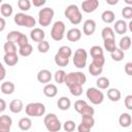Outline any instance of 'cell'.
I'll use <instances>...</instances> for the list:
<instances>
[{"label":"cell","mask_w":132,"mask_h":132,"mask_svg":"<svg viewBox=\"0 0 132 132\" xmlns=\"http://www.w3.org/2000/svg\"><path fill=\"white\" fill-rule=\"evenodd\" d=\"M64 14L72 25H78L82 20L81 12H80L79 8L77 7V5H75V4L68 5L64 11Z\"/></svg>","instance_id":"6da1fadb"},{"label":"cell","mask_w":132,"mask_h":132,"mask_svg":"<svg viewBox=\"0 0 132 132\" xmlns=\"http://www.w3.org/2000/svg\"><path fill=\"white\" fill-rule=\"evenodd\" d=\"M86 81H87V76L85 75V73H82L80 71L66 73L65 79H64V84H66L67 87H69L71 85H80V86H84L86 84Z\"/></svg>","instance_id":"7a4b0ae2"},{"label":"cell","mask_w":132,"mask_h":132,"mask_svg":"<svg viewBox=\"0 0 132 132\" xmlns=\"http://www.w3.org/2000/svg\"><path fill=\"white\" fill-rule=\"evenodd\" d=\"M44 126L50 132H59L62 128V124L55 113H48L43 119Z\"/></svg>","instance_id":"3957f363"},{"label":"cell","mask_w":132,"mask_h":132,"mask_svg":"<svg viewBox=\"0 0 132 132\" xmlns=\"http://www.w3.org/2000/svg\"><path fill=\"white\" fill-rule=\"evenodd\" d=\"M26 114L29 117H41L45 113V105L41 102H31L25 107Z\"/></svg>","instance_id":"277c9868"},{"label":"cell","mask_w":132,"mask_h":132,"mask_svg":"<svg viewBox=\"0 0 132 132\" xmlns=\"http://www.w3.org/2000/svg\"><path fill=\"white\" fill-rule=\"evenodd\" d=\"M13 21L16 25L19 26H23L26 28H34V26L36 25V20L29 14H26L24 12H19L14 15Z\"/></svg>","instance_id":"5b68a950"},{"label":"cell","mask_w":132,"mask_h":132,"mask_svg":"<svg viewBox=\"0 0 132 132\" xmlns=\"http://www.w3.org/2000/svg\"><path fill=\"white\" fill-rule=\"evenodd\" d=\"M54 14H55V11H54L53 8H51V7L41 8L38 12V23H39V25H41L42 27H47L52 23Z\"/></svg>","instance_id":"8992f818"},{"label":"cell","mask_w":132,"mask_h":132,"mask_svg":"<svg viewBox=\"0 0 132 132\" xmlns=\"http://www.w3.org/2000/svg\"><path fill=\"white\" fill-rule=\"evenodd\" d=\"M87 60H88V53L84 48H77L74 52L73 56V64L76 68L82 69L87 65Z\"/></svg>","instance_id":"52a82bcc"},{"label":"cell","mask_w":132,"mask_h":132,"mask_svg":"<svg viewBox=\"0 0 132 132\" xmlns=\"http://www.w3.org/2000/svg\"><path fill=\"white\" fill-rule=\"evenodd\" d=\"M86 96L91 101V103H93L95 105L101 104L103 102V100H104V94L99 89L94 88V87H91V88H89L87 90Z\"/></svg>","instance_id":"ba28073f"},{"label":"cell","mask_w":132,"mask_h":132,"mask_svg":"<svg viewBox=\"0 0 132 132\" xmlns=\"http://www.w3.org/2000/svg\"><path fill=\"white\" fill-rule=\"evenodd\" d=\"M65 35V24L62 21H57L54 23L52 29H51V37L56 40L60 41L64 38Z\"/></svg>","instance_id":"9c48e42d"},{"label":"cell","mask_w":132,"mask_h":132,"mask_svg":"<svg viewBox=\"0 0 132 132\" xmlns=\"http://www.w3.org/2000/svg\"><path fill=\"white\" fill-rule=\"evenodd\" d=\"M99 6V1L98 0H86L81 2V9L82 11L90 13L95 11Z\"/></svg>","instance_id":"30bf717a"},{"label":"cell","mask_w":132,"mask_h":132,"mask_svg":"<svg viewBox=\"0 0 132 132\" xmlns=\"http://www.w3.org/2000/svg\"><path fill=\"white\" fill-rule=\"evenodd\" d=\"M12 125V120L9 116L3 114L0 116V132H10Z\"/></svg>","instance_id":"8fae6325"},{"label":"cell","mask_w":132,"mask_h":132,"mask_svg":"<svg viewBox=\"0 0 132 132\" xmlns=\"http://www.w3.org/2000/svg\"><path fill=\"white\" fill-rule=\"evenodd\" d=\"M96 30V23L94 20H87L85 23H84V26H82V33L86 35V36H91L94 34Z\"/></svg>","instance_id":"7c38bea8"},{"label":"cell","mask_w":132,"mask_h":132,"mask_svg":"<svg viewBox=\"0 0 132 132\" xmlns=\"http://www.w3.org/2000/svg\"><path fill=\"white\" fill-rule=\"evenodd\" d=\"M66 37L69 41L71 42H76L80 39L81 37V31L78 28H71L67 31L66 33Z\"/></svg>","instance_id":"4fadbf2b"},{"label":"cell","mask_w":132,"mask_h":132,"mask_svg":"<svg viewBox=\"0 0 132 132\" xmlns=\"http://www.w3.org/2000/svg\"><path fill=\"white\" fill-rule=\"evenodd\" d=\"M52 79V73L47 69H42L37 73V80L41 84H50Z\"/></svg>","instance_id":"5bb4252c"},{"label":"cell","mask_w":132,"mask_h":132,"mask_svg":"<svg viewBox=\"0 0 132 132\" xmlns=\"http://www.w3.org/2000/svg\"><path fill=\"white\" fill-rule=\"evenodd\" d=\"M30 37L32 38L33 41L36 42H40L42 40H44L45 37V33L42 29L40 28H33V30L30 32Z\"/></svg>","instance_id":"9a60e30c"},{"label":"cell","mask_w":132,"mask_h":132,"mask_svg":"<svg viewBox=\"0 0 132 132\" xmlns=\"http://www.w3.org/2000/svg\"><path fill=\"white\" fill-rule=\"evenodd\" d=\"M8 106H9V110L12 113H20L24 108L23 101L20 99H13L12 101H10Z\"/></svg>","instance_id":"2e32d148"},{"label":"cell","mask_w":132,"mask_h":132,"mask_svg":"<svg viewBox=\"0 0 132 132\" xmlns=\"http://www.w3.org/2000/svg\"><path fill=\"white\" fill-rule=\"evenodd\" d=\"M127 26L128 25L126 24V22L124 20H119L113 25V31L120 35H123L127 32Z\"/></svg>","instance_id":"e0dca14e"},{"label":"cell","mask_w":132,"mask_h":132,"mask_svg":"<svg viewBox=\"0 0 132 132\" xmlns=\"http://www.w3.org/2000/svg\"><path fill=\"white\" fill-rule=\"evenodd\" d=\"M0 90L5 95H11L15 90V86L12 81H4L1 84Z\"/></svg>","instance_id":"ac0fdd59"},{"label":"cell","mask_w":132,"mask_h":132,"mask_svg":"<svg viewBox=\"0 0 132 132\" xmlns=\"http://www.w3.org/2000/svg\"><path fill=\"white\" fill-rule=\"evenodd\" d=\"M57 93H58V89H57L56 85H54V84H46L43 88V94L48 98L55 97L57 95Z\"/></svg>","instance_id":"d6986e66"},{"label":"cell","mask_w":132,"mask_h":132,"mask_svg":"<svg viewBox=\"0 0 132 132\" xmlns=\"http://www.w3.org/2000/svg\"><path fill=\"white\" fill-rule=\"evenodd\" d=\"M57 105H58V108L61 109V110H68L71 106V101L68 97L66 96H62L58 99V102H57Z\"/></svg>","instance_id":"ffe728a7"},{"label":"cell","mask_w":132,"mask_h":132,"mask_svg":"<svg viewBox=\"0 0 132 132\" xmlns=\"http://www.w3.org/2000/svg\"><path fill=\"white\" fill-rule=\"evenodd\" d=\"M131 123H132V118L131 116L128 113V112H123L120 118H119V124L121 127H124V128H128L131 126Z\"/></svg>","instance_id":"44dd1931"},{"label":"cell","mask_w":132,"mask_h":132,"mask_svg":"<svg viewBox=\"0 0 132 132\" xmlns=\"http://www.w3.org/2000/svg\"><path fill=\"white\" fill-rule=\"evenodd\" d=\"M3 60L7 66H14L19 62V56L16 54H4Z\"/></svg>","instance_id":"7402d4cb"},{"label":"cell","mask_w":132,"mask_h":132,"mask_svg":"<svg viewBox=\"0 0 132 132\" xmlns=\"http://www.w3.org/2000/svg\"><path fill=\"white\" fill-rule=\"evenodd\" d=\"M54 59H55V63L60 67H66L68 65V63H69V58L64 56V55H62V54H60V53H57L55 55Z\"/></svg>","instance_id":"603a6c76"},{"label":"cell","mask_w":132,"mask_h":132,"mask_svg":"<svg viewBox=\"0 0 132 132\" xmlns=\"http://www.w3.org/2000/svg\"><path fill=\"white\" fill-rule=\"evenodd\" d=\"M101 19H102V21H103L104 23H106V24H111V23L114 22L116 14H114V12H113L112 10L107 9V10H104V11L102 12Z\"/></svg>","instance_id":"cb8c5ba5"},{"label":"cell","mask_w":132,"mask_h":132,"mask_svg":"<svg viewBox=\"0 0 132 132\" xmlns=\"http://www.w3.org/2000/svg\"><path fill=\"white\" fill-rule=\"evenodd\" d=\"M18 125H19V128H20L22 131H28V130L31 129V127H32V121H31L30 118L25 117V118H22V119L19 121Z\"/></svg>","instance_id":"d4e9b609"},{"label":"cell","mask_w":132,"mask_h":132,"mask_svg":"<svg viewBox=\"0 0 132 132\" xmlns=\"http://www.w3.org/2000/svg\"><path fill=\"white\" fill-rule=\"evenodd\" d=\"M121 92H120V90H118V89H114V88H111V89H109L108 91H107V97H108V99L110 100V101H112V102H118L120 99H121Z\"/></svg>","instance_id":"484cf974"},{"label":"cell","mask_w":132,"mask_h":132,"mask_svg":"<svg viewBox=\"0 0 132 132\" xmlns=\"http://www.w3.org/2000/svg\"><path fill=\"white\" fill-rule=\"evenodd\" d=\"M101 36L103 38V40H108V39H114L116 35H114V31L112 28L110 27H104L101 31Z\"/></svg>","instance_id":"4316f807"},{"label":"cell","mask_w":132,"mask_h":132,"mask_svg":"<svg viewBox=\"0 0 132 132\" xmlns=\"http://www.w3.org/2000/svg\"><path fill=\"white\" fill-rule=\"evenodd\" d=\"M0 12H1V14L3 16L8 18V16H10L12 14L13 8L9 3H2L1 6H0Z\"/></svg>","instance_id":"83f0119b"},{"label":"cell","mask_w":132,"mask_h":132,"mask_svg":"<svg viewBox=\"0 0 132 132\" xmlns=\"http://www.w3.org/2000/svg\"><path fill=\"white\" fill-rule=\"evenodd\" d=\"M119 48L121 51H127L131 47V38L130 36H124L120 39V42H119Z\"/></svg>","instance_id":"f1b7e54d"},{"label":"cell","mask_w":132,"mask_h":132,"mask_svg":"<svg viewBox=\"0 0 132 132\" xmlns=\"http://www.w3.org/2000/svg\"><path fill=\"white\" fill-rule=\"evenodd\" d=\"M22 32H20V31H15V30H13V31H10L8 34H7V36H6V39H7V41H10V42H12V43H18V41H19V39H20V37L22 36Z\"/></svg>","instance_id":"f546056e"},{"label":"cell","mask_w":132,"mask_h":132,"mask_svg":"<svg viewBox=\"0 0 132 132\" xmlns=\"http://www.w3.org/2000/svg\"><path fill=\"white\" fill-rule=\"evenodd\" d=\"M109 79L105 76H100L97 80H96V85H97V89L100 90H106L109 87Z\"/></svg>","instance_id":"4dcf8cb0"},{"label":"cell","mask_w":132,"mask_h":132,"mask_svg":"<svg viewBox=\"0 0 132 132\" xmlns=\"http://www.w3.org/2000/svg\"><path fill=\"white\" fill-rule=\"evenodd\" d=\"M32 52H33V46L30 43H28L22 47H19V54L22 57H28L32 54Z\"/></svg>","instance_id":"1f68e13d"},{"label":"cell","mask_w":132,"mask_h":132,"mask_svg":"<svg viewBox=\"0 0 132 132\" xmlns=\"http://www.w3.org/2000/svg\"><path fill=\"white\" fill-rule=\"evenodd\" d=\"M110 57H111V59H112L113 61L120 62V61H122V60L124 59L125 54H124L123 51H121L119 47H117L112 53H110Z\"/></svg>","instance_id":"d6a6232c"},{"label":"cell","mask_w":132,"mask_h":132,"mask_svg":"<svg viewBox=\"0 0 132 132\" xmlns=\"http://www.w3.org/2000/svg\"><path fill=\"white\" fill-rule=\"evenodd\" d=\"M68 88H69L70 94L75 97H78L82 94V86H80V85H71Z\"/></svg>","instance_id":"836d02e7"},{"label":"cell","mask_w":132,"mask_h":132,"mask_svg":"<svg viewBox=\"0 0 132 132\" xmlns=\"http://www.w3.org/2000/svg\"><path fill=\"white\" fill-rule=\"evenodd\" d=\"M5 54H16V45L10 41H6L3 45Z\"/></svg>","instance_id":"e575fe53"},{"label":"cell","mask_w":132,"mask_h":132,"mask_svg":"<svg viewBox=\"0 0 132 132\" xmlns=\"http://www.w3.org/2000/svg\"><path fill=\"white\" fill-rule=\"evenodd\" d=\"M102 70H103V67L98 66V65H96V64H94V63H91V64L89 65V72H90L93 76H97V75L101 74V73H102Z\"/></svg>","instance_id":"d590c367"},{"label":"cell","mask_w":132,"mask_h":132,"mask_svg":"<svg viewBox=\"0 0 132 132\" xmlns=\"http://www.w3.org/2000/svg\"><path fill=\"white\" fill-rule=\"evenodd\" d=\"M90 55L92 58H96V57H100L103 56V50L101 46L99 45H93L90 48Z\"/></svg>","instance_id":"8d00e7d4"},{"label":"cell","mask_w":132,"mask_h":132,"mask_svg":"<svg viewBox=\"0 0 132 132\" xmlns=\"http://www.w3.org/2000/svg\"><path fill=\"white\" fill-rule=\"evenodd\" d=\"M65 75H66V72L62 69L60 70H57L55 75H54V78H55V81L58 82V84H63L64 82V79H65Z\"/></svg>","instance_id":"74e56055"},{"label":"cell","mask_w":132,"mask_h":132,"mask_svg":"<svg viewBox=\"0 0 132 132\" xmlns=\"http://www.w3.org/2000/svg\"><path fill=\"white\" fill-rule=\"evenodd\" d=\"M104 48H105L107 52L112 53V52L117 48V45H116V41H114V39L104 40Z\"/></svg>","instance_id":"f35d334b"},{"label":"cell","mask_w":132,"mask_h":132,"mask_svg":"<svg viewBox=\"0 0 132 132\" xmlns=\"http://www.w3.org/2000/svg\"><path fill=\"white\" fill-rule=\"evenodd\" d=\"M37 48H38V52H39V53H42V54L47 53L48 50H50V43H48V41H46V40H42V41L38 42Z\"/></svg>","instance_id":"ab89813d"},{"label":"cell","mask_w":132,"mask_h":132,"mask_svg":"<svg viewBox=\"0 0 132 132\" xmlns=\"http://www.w3.org/2000/svg\"><path fill=\"white\" fill-rule=\"evenodd\" d=\"M18 6L21 10L28 11L31 7V1H29V0H19L18 1Z\"/></svg>","instance_id":"60d3db41"},{"label":"cell","mask_w":132,"mask_h":132,"mask_svg":"<svg viewBox=\"0 0 132 132\" xmlns=\"http://www.w3.org/2000/svg\"><path fill=\"white\" fill-rule=\"evenodd\" d=\"M80 123H82V124L89 126L90 128H92V127L95 125V120H94L93 116H82Z\"/></svg>","instance_id":"b9f144b4"},{"label":"cell","mask_w":132,"mask_h":132,"mask_svg":"<svg viewBox=\"0 0 132 132\" xmlns=\"http://www.w3.org/2000/svg\"><path fill=\"white\" fill-rule=\"evenodd\" d=\"M75 128H76V125H75V123H74L73 121H71V120H68V121H66V122L63 124V129H64L66 132H72V131L75 130Z\"/></svg>","instance_id":"7bdbcfd3"},{"label":"cell","mask_w":132,"mask_h":132,"mask_svg":"<svg viewBox=\"0 0 132 132\" xmlns=\"http://www.w3.org/2000/svg\"><path fill=\"white\" fill-rule=\"evenodd\" d=\"M86 105H88V103H87L85 100H76V101L74 102V109H75L78 113H80V111L85 108Z\"/></svg>","instance_id":"ee69618b"},{"label":"cell","mask_w":132,"mask_h":132,"mask_svg":"<svg viewBox=\"0 0 132 132\" xmlns=\"http://www.w3.org/2000/svg\"><path fill=\"white\" fill-rule=\"evenodd\" d=\"M122 15L126 20H130L132 18V6H125L122 9Z\"/></svg>","instance_id":"f6af8a7d"},{"label":"cell","mask_w":132,"mask_h":132,"mask_svg":"<svg viewBox=\"0 0 132 132\" xmlns=\"http://www.w3.org/2000/svg\"><path fill=\"white\" fill-rule=\"evenodd\" d=\"M58 53H60V54H62V55H64V56H66V57H68V58H70V57L72 56V51H71V48H70L69 46H67V45H62V46L59 48Z\"/></svg>","instance_id":"bcb514c9"},{"label":"cell","mask_w":132,"mask_h":132,"mask_svg":"<svg viewBox=\"0 0 132 132\" xmlns=\"http://www.w3.org/2000/svg\"><path fill=\"white\" fill-rule=\"evenodd\" d=\"M94 112H95V110H94V108L91 106V105H86L85 106V108L80 111V114H81V117L82 116H94Z\"/></svg>","instance_id":"7dc6e473"},{"label":"cell","mask_w":132,"mask_h":132,"mask_svg":"<svg viewBox=\"0 0 132 132\" xmlns=\"http://www.w3.org/2000/svg\"><path fill=\"white\" fill-rule=\"evenodd\" d=\"M92 63H94V64H96V65H98V66L103 67V66H104V63H105V58H104V56H100V57L93 58Z\"/></svg>","instance_id":"c3c4849f"},{"label":"cell","mask_w":132,"mask_h":132,"mask_svg":"<svg viewBox=\"0 0 132 132\" xmlns=\"http://www.w3.org/2000/svg\"><path fill=\"white\" fill-rule=\"evenodd\" d=\"M29 42H28V37L25 35V34H22V36L20 37V39H19V41H18V45H19V47H22V46H24V45H26V44H28Z\"/></svg>","instance_id":"681fc988"},{"label":"cell","mask_w":132,"mask_h":132,"mask_svg":"<svg viewBox=\"0 0 132 132\" xmlns=\"http://www.w3.org/2000/svg\"><path fill=\"white\" fill-rule=\"evenodd\" d=\"M125 106L127 107V109L132 110V95H127L125 100H124Z\"/></svg>","instance_id":"f907efd6"},{"label":"cell","mask_w":132,"mask_h":132,"mask_svg":"<svg viewBox=\"0 0 132 132\" xmlns=\"http://www.w3.org/2000/svg\"><path fill=\"white\" fill-rule=\"evenodd\" d=\"M90 130H91V128L89 126L82 124V123H80L78 125V127H77V131L78 132H90Z\"/></svg>","instance_id":"816d5d0a"},{"label":"cell","mask_w":132,"mask_h":132,"mask_svg":"<svg viewBox=\"0 0 132 132\" xmlns=\"http://www.w3.org/2000/svg\"><path fill=\"white\" fill-rule=\"evenodd\" d=\"M5 76H6V69L3 66V64L0 62V81L3 80L5 78Z\"/></svg>","instance_id":"f5cc1de1"},{"label":"cell","mask_w":132,"mask_h":132,"mask_svg":"<svg viewBox=\"0 0 132 132\" xmlns=\"http://www.w3.org/2000/svg\"><path fill=\"white\" fill-rule=\"evenodd\" d=\"M125 72H126V74H128V75H132V63L131 62H128V63H126V65H125Z\"/></svg>","instance_id":"db71d44e"},{"label":"cell","mask_w":132,"mask_h":132,"mask_svg":"<svg viewBox=\"0 0 132 132\" xmlns=\"http://www.w3.org/2000/svg\"><path fill=\"white\" fill-rule=\"evenodd\" d=\"M45 3H46L45 0H33V1L31 2V4H33V5L36 6V7H41V6L44 5Z\"/></svg>","instance_id":"11a10c76"},{"label":"cell","mask_w":132,"mask_h":132,"mask_svg":"<svg viewBox=\"0 0 132 132\" xmlns=\"http://www.w3.org/2000/svg\"><path fill=\"white\" fill-rule=\"evenodd\" d=\"M6 109V102L4 99L0 98V112H3Z\"/></svg>","instance_id":"9f6ffc18"},{"label":"cell","mask_w":132,"mask_h":132,"mask_svg":"<svg viewBox=\"0 0 132 132\" xmlns=\"http://www.w3.org/2000/svg\"><path fill=\"white\" fill-rule=\"evenodd\" d=\"M5 26H6V22L4 18H0V32H2L5 29Z\"/></svg>","instance_id":"6f0895ef"},{"label":"cell","mask_w":132,"mask_h":132,"mask_svg":"<svg viewBox=\"0 0 132 132\" xmlns=\"http://www.w3.org/2000/svg\"><path fill=\"white\" fill-rule=\"evenodd\" d=\"M118 2H119V0H106V3L109 5H116V4H118Z\"/></svg>","instance_id":"680465c9"},{"label":"cell","mask_w":132,"mask_h":132,"mask_svg":"<svg viewBox=\"0 0 132 132\" xmlns=\"http://www.w3.org/2000/svg\"><path fill=\"white\" fill-rule=\"evenodd\" d=\"M129 30L132 32V22H130V23H129Z\"/></svg>","instance_id":"91938a15"},{"label":"cell","mask_w":132,"mask_h":132,"mask_svg":"<svg viewBox=\"0 0 132 132\" xmlns=\"http://www.w3.org/2000/svg\"><path fill=\"white\" fill-rule=\"evenodd\" d=\"M1 3H2V0H0V4H1Z\"/></svg>","instance_id":"94428289"}]
</instances>
